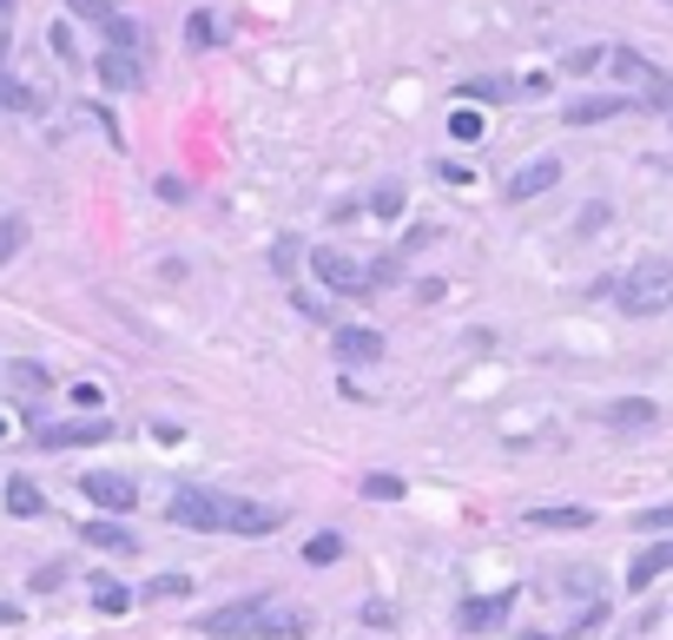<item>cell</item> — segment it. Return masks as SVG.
Here are the masks:
<instances>
[{"mask_svg": "<svg viewBox=\"0 0 673 640\" xmlns=\"http://www.w3.org/2000/svg\"><path fill=\"white\" fill-rule=\"evenodd\" d=\"M112 436V423L106 416H79V423H33V443L40 449H93V443H106Z\"/></svg>", "mask_w": 673, "mask_h": 640, "instance_id": "cell-7", "label": "cell"}, {"mask_svg": "<svg viewBox=\"0 0 673 640\" xmlns=\"http://www.w3.org/2000/svg\"><path fill=\"white\" fill-rule=\"evenodd\" d=\"M522 640H549V634H522Z\"/></svg>", "mask_w": 673, "mask_h": 640, "instance_id": "cell-42", "label": "cell"}, {"mask_svg": "<svg viewBox=\"0 0 673 640\" xmlns=\"http://www.w3.org/2000/svg\"><path fill=\"white\" fill-rule=\"evenodd\" d=\"M509 615H515V595H469V601L456 608V628H463V634H496Z\"/></svg>", "mask_w": 673, "mask_h": 640, "instance_id": "cell-8", "label": "cell"}, {"mask_svg": "<svg viewBox=\"0 0 673 640\" xmlns=\"http://www.w3.org/2000/svg\"><path fill=\"white\" fill-rule=\"evenodd\" d=\"M284 529V509H264V502H231L225 516V535H278Z\"/></svg>", "mask_w": 673, "mask_h": 640, "instance_id": "cell-12", "label": "cell"}, {"mask_svg": "<svg viewBox=\"0 0 673 640\" xmlns=\"http://www.w3.org/2000/svg\"><path fill=\"white\" fill-rule=\"evenodd\" d=\"M436 178H443V185H469V178H476V172H469V165H463V159H443V165H436Z\"/></svg>", "mask_w": 673, "mask_h": 640, "instance_id": "cell-38", "label": "cell"}, {"mask_svg": "<svg viewBox=\"0 0 673 640\" xmlns=\"http://www.w3.org/2000/svg\"><path fill=\"white\" fill-rule=\"evenodd\" d=\"M165 516H172V529L218 535V529H225V516H231V496H218V489H172Z\"/></svg>", "mask_w": 673, "mask_h": 640, "instance_id": "cell-3", "label": "cell"}, {"mask_svg": "<svg viewBox=\"0 0 673 640\" xmlns=\"http://www.w3.org/2000/svg\"><path fill=\"white\" fill-rule=\"evenodd\" d=\"M449 139H456V145H476V139H482V112H476V106H456V112H449Z\"/></svg>", "mask_w": 673, "mask_h": 640, "instance_id": "cell-24", "label": "cell"}, {"mask_svg": "<svg viewBox=\"0 0 673 640\" xmlns=\"http://www.w3.org/2000/svg\"><path fill=\"white\" fill-rule=\"evenodd\" d=\"M46 99L33 93V86H13V79H0V112H40Z\"/></svg>", "mask_w": 673, "mask_h": 640, "instance_id": "cell-25", "label": "cell"}, {"mask_svg": "<svg viewBox=\"0 0 673 640\" xmlns=\"http://www.w3.org/2000/svg\"><path fill=\"white\" fill-rule=\"evenodd\" d=\"M311 271H317L337 297H370V291H377V271H370L363 258H350V251H311Z\"/></svg>", "mask_w": 673, "mask_h": 640, "instance_id": "cell-4", "label": "cell"}, {"mask_svg": "<svg viewBox=\"0 0 673 640\" xmlns=\"http://www.w3.org/2000/svg\"><path fill=\"white\" fill-rule=\"evenodd\" d=\"M59 582H66V568H59V562H46V568H33V595H53Z\"/></svg>", "mask_w": 673, "mask_h": 640, "instance_id": "cell-35", "label": "cell"}, {"mask_svg": "<svg viewBox=\"0 0 673 640\" xmlns=\"http://www.w3.org/2000/svg\"><path fill=\"white\" fill-rule=\"evenodd\" d=\"M337 357H344V364H377V357H383V330H370V324H337Z\"/></svg>", "mask_w": 673, "mask_h": 640, "instance_id": "cell-14", "label": "cell"}, {"mask_svg": "<svg viewBox=\"0 0 673 640\" xmlns=\"http://www.w3.org/2000/svg\"><path fill=\"white\" fill-rule=\"evenodd\" d=\"M608 66H615V86H621V93H634V106H648V112H673V79L648 59V53L615 46V53H608Z\"/></svg>", "mask_w": 673, "mask_h": 640, "instance_id": "cell-2", "label": "cell"}, {"mask_svg": "<svg viewBox=\"0 0 673 640\" xmlns=\"http://www.w3.org/2000/svg\"><path fill=\"white\" fill-rule=\"evenodd\" d=\"M634 529H648V535H673V502H654V509H641V516H634Z\"/></svg>", "mask_w": 673, "mask_h": 640, "instance_id": "cell-30", "label": "cell"}, {"mask_svg": "<svg viewBox=\"0 0 673 640\" xmlns=\"http://www.w3.org/2000/svg\"><path fill=\"white\" fill-rule=\"evenodd\" d=\"M7 516H20V522L46 516V496H40V482H33V476H13V482H7Z\"/></svg>", "mask_w": 673, "mask_h": 640, "instance_id": "cell-17", "label": "cell"}, {"mask_svg": "<svg viewBox=\"0 0 673 640\" xmlns=\"http://www.w3.org/2000/svg\"><path fill=\"white\" fill-rule=\"evenodd\" d=\"M601 423H608V430H654V423H661V410H654L648 397H621V403H608V410H601Z\"/></svg>", "mask_w": 673, "mask_h": 640, "instance_id": "cell-16", "label": "cell"}, {"mask_svg": "<svg viewBox=\"0 0 673 640\" xmlns=\"http://www.w3.org/2000/svg\"><path fill=\"white\" fill-rule=\"evenodd\" d=\"M93 608H99V615H126V608H132V595H126L112 575H93Z\"/></svg>", "mask_w": 673, "mask_h": 640, "instance_id": "cell-21", "label": "cell"}, {"mask_svg": "<svg viewBox=\"0 0 673 640\" xmlns=\"http://www.w3.org/2000/svg\"><path fill=\"white\" fill-rule=\"evenodd\" d=\"M456 93H463V106H496V99H515V86H509V79H463Z\"/></svg>", "mask_w": 673, "mask_h": 640, "instance_id": "cell-19", "label": "cell"}, {"mask_svg": "<svg viewBox=\"0 0 673 640\" xmlns=\"http://www.w3.org/2000/svg\"><path fill=\"white\" fill-rule=\"evenodd\" d=\"M93 73H99L106 93H139V86H145V59H139V53H119V46H106V53L93 59Z\"/></svg>", "mask_w": 673, "mask_h": 640, "instance_id": "cell-9", "label": "cell"}, {"mask_svg": "<svg viewBox=\"0 0 673 640\" xmlns=\"http://www.w3.org/2000/svg\"><path fill=\"white\" fill-rule=\"evenodd\" d=\"M7 383H13L20 397H46L53 377H46V364H26V357H20V364H7Z\"/></svg>", "mask_w": 673, "mask_h": 640, "instance_id": "cell-20", "label": "cell"}, {"mask_svg": "<svg viewBox=\"0 0 673 640\" xmlns=\"http://www.w3.org/2000/svg\"><path fill=\"white\" fill-rule=\"evenodd\" d=\"M667 568H673V542H654V549H641V555H634V568H628V595L654 588Z\"/></svg>", "mask_w": 673, "mask_h": 640, "instance_id": "cell-15", "label": "cell"}, {"mask_svg": "<svg viewBox=\"0 0 673 640\" xmlns=\"http://www.w3.org/2000/svg\"><path fill=\"white\" fill-rule=\"evenodd\" d=\"M601 621H608V608H588V615H582V621H575V628H568L562 640H588L595 628H601Z\"/></svg>", "mask_w": 673, "mask_h": 640, "instance_id": "cell-37", "label": "cell"}, {"mask_svg": "<svg viewBox=\"0 0 673 640\" xmlns=\"http://www.w3.org/2000/svg\"><path fill=\"white\" fill-rule=\"evenodd\" d=\"M601 59H608V53H601V46H575V53H568V73H595V66H601Z\"/></svg>", "mask_w": 673, "mask_h": 640, "instance_id": "cell-34", "label": "cell"}, {"mask_svg": "<svg viewBox=\"0 0 673 640\" xmlns=\"http://www.w3.org/2000/svg\"><path fill=\"white\" fill-rule=\"evenodd\" d=\"M13 13H20V0H0V53H7V40H13Z\"/></svg>", "mask_w": 673, "mask_h": 640, "instance_id": "cell-39", "label": "cell"}, {"mask_svg": "<svg viewBox=\"0 0 673 640\" xmlns=\"http://www.w3.org/2000/svg\"><path fill=\"white\" fill-rule=\"evenodd\" d=\"M529 529H595V509L568 502V509H529Z\"/></svg>", "mask_w": 673, "mask_h": 640, "instance_id": "cell-18", "label": "cell"}, {"mask_svg": "<svg viewBox=\"0 0 673 640\" xmlns=\"http://www.w3.org/2000/svg\"><path fill=\"white\" fill-rule=\"evenodd\" d=\"M615 304H621V317H661V311H673V258H661V251L634 258L615 278Z\"/></svg>", "mask_w": 673, "mask_h": 640, "instance_id": "cell-1", "label": "cell"}, {"mask_svg": "<svg viewBox=\"0 0 673 640\" xmlns=\"http://www.w3.org/2000/svg\"><path fill=\"white\" fill-rule=\"evenodd\" d=\"M337 555H344V535H311V542H304V562H311V568H330Z\"/></svg>", "mask_w": 673, "mask_h": 640, "instance_id": "cell-26", "label": "cell"}, {"mask_svg": "<svg viewBox=\"0 0 673 640\" xmlns=\"http://www.w3.org/2000/svg\"><path fill=\"white\" fill-rule=\"evenodd\" d=\"M185 595H192V575H152L139 601H185Z\"/></svg>", "mask_w": 673, "mask_h": 640, "instance_id": "cell-23", "label": "cell"}, {"mask_svg": "<svg viewBox=\"0 0 673 640\" xmlns=\"http://www.w3.org/2000/svg\"><path fill=\"white\" fill-rule=\"evenodd\" d=\"M304 634H311L304 615H291V608H271V615H264V640H304Z\"/></svg>", "mask_w": 673, "mask_h": 640, "instance_id": "cell-22", "label": "cell"}, {"mask_svg": "<svg viewBox=\"0 0 673 640\" xmlns=\"http://www.w3.org/2000/svg\"><path fill=\"white\" fill-rule=\"evenodd\" d=\"M562 185V159H535V165H522V172H509V198L522 205V198H542V192H555Z\"/></svg>", "mask_w": 673, "mask_h": 640, "instance_id": "cell-10", "label": "cell"}, {"mask_svg": "<svg viewBox=\"0 0 673 640\" xmlns=\"http://www.w3.org/2000/svg\"><path fill=\"white\" fill-rule=\"evenodd\" d=\"M667 119H673V112H667Z\"/></svg>", "mask_w": 673, "mask_h": 640, "instance_id": "cell-44", "label": "cell"}, {"mask_svg": "<svg viewBox=\"0 0 673 640\" xmlns=\"http://www.w3.org/2000/svg\"><path fill=\"white\" fill-rule=\"evenodd\" d=\"M363 496L370 502H403V476H383L377 469V476H363Z\"/></svg>", "mask_w": 673, "mask_h": 640, "instance_id": "cell-29", "label": "cell"}, {"mask_svg": "<svg viewBox=\"0 0 673 640\" xmlns=\"http://www.w3.org/2000/svg\"><path fill=\"white\" fill-rule=\"evenodd\" d=\"M615 112H634V93H588V99H575L568 106V126H601V119H615Z\"/></svg>", "mask_w": 673, "mask_h": 640, "instance_id": "cell-11", "label": "cell"}, {"mask_svg": "<svg viewBox=\"0 0 673 640\" xmlns=\"http://www.w3.org/2000/svg\"><path fill=\"white\" fill-rule=\"evenodd\" d=\"M46 40H53V53H59L66 66H79V46H73V26H66V20H59V26H53Z\"/></svg>", "mask_w": 673, "mask_h": 640, "instance_id": "cell-33", "label": "cell"}, {"mask_svg": "<svg viewBox=\"0 0 673 640\" xmlns=\"http://www.w3.org/2000/svg\"><path fill=\"white\" fill-rule=\"evenodd\" d=\"M185 40H192V46H218V20H211V13H192V20H185Z\"/></svg>", "mask_w": 673, "mask_h": 640, "instance_id": "cell-31", "label": "cell"}, {"mask_svg": "<svg viewBox=\"0 0 673 640\" xmlns=\"http://www.w3.org/2000/svg\"><path fill=\"white\" fill-rule=\"evenodd\" d=\"M13 621H20V608H13V601H0V628H13Z\"/></svg>", "mask_w": 673, "mask_h": 640, "instance_id": "cell-41", "label": "cell"}, {"mask_svg": "<svg viewBox=\"0 0 673 640\" xmlns=\"http://www.w3.org/2000/svg\"><path fill=\"white\" fill-rule=\"evenodd\" d=\"M264 615H271V601H231V608H211V615L198 621V634H211V640L264 634Z\"/></svg>", "mask_w": 673, "mask_h": 640, "instance_id": "cell-6", "label": "cell"}, {"mask_svg": "<svg viewBox=\"0 0 673 640\" xmlns=\"http://www.w3.org/2000/svg\"><path fill=\"white\" fill-rule=\"evenodd\" d=\"M79 542L99 549V555H139V535H132L126 522H106V516H93V522L79 529Z\"/></svg>", "mask_w": 673, "mask_h": 640, "instance_id": "cell-13", "label": "cell"}, {"mask_svg": "<svg viewBox=\"0 0 673 640\" xmlns=\"http://www.w3.org/2000/svg\"><path fill=\"white\" fill-rule=\"evenodd\" d=\"M79 496H86L93 509H106V516H132V509H139V482L119 476V469H86V476H79Z\"/></svg>", "mask_w": 673, "mask_h": 640, "instance_id": "cell-5", "label": "cell"}, {"mask_svg": "<svg viewBox=\"0 0 673 640\" xmlns=\"http://www.w3.org/2000/svg\"><path fill=\"white\" fill-rule=\"evenodd\" d=\"M271 264H278V271H291V264H297V245H291V238H278V251H271Z\"/></svg>", "mask_w": 673, "mask_h": 640, "instance_id": "cell-40", "label": "cell"}, {"mask_svg": "<svg viewBox=\"0 0 673 640\" xmlns=\"http://www.w3.org/2000/svg\"><path fill=\"white\" fill-rule=\"evenodd\" d=\"M370 211H377V218H397V211H403V185H377Z\"/></svg>", "mask_w": 673, "mask_h": 640, "instance_id": "cell-32", "label": "cell"}, {"mask_svg": "<svg viewBox=\"0 0 673 640\" xmlns=\"http://www.w3.org/2000/svg\"><path fill=\"white\" fill-rule=\"evenodd\" d=\"M66 7H73L79 20H93V26H106V20H112V7H106V0H66Z\"/></svg>", "mask_w": 673, "mask_h": 640, "instance_id": "cell-36", "label": "cell"}, {"mask_svg": "<svg viewBox=\"0 0 673 640\" xmlns=\"http://www.w3.org/2000/svg\"><path fill=\"white\" fill-rule=\"evenodd\" d=\"M106 46H119V53H139L145 40H139V26H132V20H119V13H112V20H106Z\"/></svg>", "mask_w": 673, "mask_h": 640, "instance_id": "cell-28", "label": "cell"}, {"mask_svg": "<svg viewBox=\"0 0 673 640\" xmlns=\"http://www.w3.org/2000/svg\"><path fill=\"white\" fill-rule=\"evenodd\" d=\"M0 430H7V423H0Z\"/></svg>", "mask_w": 673, "mask_h": 640, "instance_id": "cell-43", "label": "cell"}, {"mask_svg": "<svg viewBox=\"0 0 673 640\" xmlns=\"http://www.w3.org/2000/svg\"><path fill=\"white\" fill-rule=\"evenodd\" d=\"M20 245H26V218H20V211H7V218H0V264H7V258H20Z\"/></svg>", "mask_w": 673, "mask_h": 640, "instance_id": "cell-27", "label": "cell"}]
</instances>
